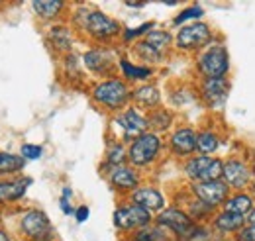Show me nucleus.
Segmentation results:
<instances>
[{"instance_id": "obj_35", "label": "nucleus", "mask_w": 255, "mask_h": 241, "mask_svg": "<svg viewBox=\"0 0 255 241\" xmlns=\"http://www.w3.org/2000/svg\"><path fill=\"white\" fill-rule=\"evenodd\" d=\"M238 241H255V226L250 224L248 228H242L238 234Z\"/></svg>"}, {"instance_id": "obj_27", "label": "nucleus", "mask_w": 255, "mask_h": 241, "mask_svg": "<svg viewBox=\"0 0 255 241\" xmlns=\"http://www.w3.org/2000/svg\"><path fill=\"white\" fill-rule=\"evenodd\" d=\"M120 67L124 71V77L129 79V81H145V79L151 77V69L149 67H135L128 59L120 61Z\"/></svg>"}, {"instance_id": "obj_9", "label": "nucleus", "mask_w": 255, "mask_h": 241, "mask_svg": "<svg viewBox=\"0 0 255 241\" xmlns=\"http://www.w3.org/2000/svg\"><path fill=\"white\" fill-rule=\"evenodd\" d=\"M212 39V31L206 24H189L185 28H181L177 33V47L192 51V49H200L204 47L208 41Z\"/></svg>"}, {"instance_id": "obj_29", "label": "nucleus", "mask_w": 255, "mask_h": 241, "mask_svg": "<svg viewBox=\"0 0 255 241\" xmlns=\"http://www.w3.org/2000/svg\"><path fill=\"white\" fill-rule=\"evenodd\" d=\"M126 159H128V153L122 143H114V145L108 149V155H106V161H108V165H112V167H120Z\"/></svg>"}, {"instance_id": "obj_30", "label": "nucleus", "mask_w": 255, "mask_h": 241, "mask_svg": "<svg viewBox=\"0 0 255 241\" xmlns=\"http://www.w3.org/2000/svg\"><path fill=\"white\" fill-rule=\"evenodd\" d=\"M204 12H202V8L200 6H191V8H187V10H183L177 18H175V24L179 26V24H183V22H187V20H194V18H200Z\"/></svg>"}, {"instance_id": "obj_21", "label": "nucleus", "mask_w": 255, "mask_h": 241, "mask_svg": "<svg viewBox=\"0 0 255 241\" xmlns=\"http://www.w3.org/2000/svg\"><path fill=\"white\" fill-rule=\"evenodd\" d=\"M248 218L244 216H238V214H232V212L224 210L222 214H218L214 218V228L220 230V232H236V230H242L244 224H246Z\"/></svg>"}, {"instance_id": "obj_1", "label": "nucleus", "mask_w": 255, "mask_h": 241, "mask_svg": "<svg viewBox=\"0 0 255 241\" xmlns=\"http://www.w3.org/2000/svg\"><path fill=\"white\" fill-rule=\"evenodd\" d=\"M131 92L128 89V85L120 79H110V81H104L100 85H96L95 91H93V98H95L98 104L106 106L108 110H118L129 100Z\"/></svg>"}, {"instance_id": "obj_33", "label": "nucleus", "mask_w": 255, "mask_h": 241, "mask_svg": "<svg viewBox=\"0 0 255 241\" xmlns=\"http://www.w3.org/2000/svg\"><path fill=\"white\" fill-rule=\"evenodd\" d=\"M41 153H43V149H41L39 145H32V143L22 145V149H20V155H22L24 159H39Z\"/></svg>"}, {"instance_id": "obj_13", "label": "nucleus", "mask_w": 255, "mask_h": 241, "mask_svg": "<svg viewBox=\"0 0 255 241\" xmlns=\"http://www.w3.org/2000/svg\"><path fill=\"white\" fill-rule=\"evenodd\" d=\"M200 92H202V98L210 106H218L226 100V96L230 92V83L226 77L224 79H204Z\"/></svg>"}, {"instance_id": "obj_10", "label": "nucleus", "mask_w": 255, "mask_h": 241, "mask_svg": "<svg viewBox=\"0 0 255 241\" xmlns=\"http://www.w3.org/2000/svg\"><path fill=\"white\" fill-rule=\"evenodd\" d=\"M151 222V212H147L145 208L137 206V204H129L124 208H118L114 212V224L120 230H141Z\"/></svg>"}, {"instance_id": "obj_2", "label": "nucleus", "mask_w": 255, "mask_h": 241, "mask_svg": "<svg viewBox=\"0 0 255 241\" xmlns=\"http://www.w3.org/2000/svg\"><path fill=\"white\" fill-rule=\"evenodd\" d=\"M187 177L194 182H208V181H220L224 173V163L216 157L208 155H198L187 161L185 165Z\"/></svg>"}, {"instance_id": "obj_38", "label": "nucleus", "mask_w": 255, "mask_h": 241, "mask_svg": "<svg viewBox=\"0 0 255 241\" xmlns=\"http://www.w3.org/2000/svg\"><path fill=\"white\" fill-rule=\"evenodd\" d=\"M61 210H63L65 214H71V212H73V208H71V204L67 202V198H61Z\"/></svg>"}, {"instance_id": "obj_41", "label": "nucleus", "mask_w": 255, "mask_h": 241, "mask_svg": "<svg viewBox=\"0 0 255 241\" xmlns=\"http://www.w3.org/2000/svg\"><path fill=\"white\" fill-rule=\"evenodd\" d=\"M71 196V188H63V198H69Z\"/></svg>"}, {"instance_id": "obj_18", "label": "nucleus", "mask_w": 255, "mask_h": 241, "mask_svg": "<svg viewBox=\"0 0 255 241\" xmlns=\"http://www.w3.org/2000/svg\"><path fill=\"white\" fill-rule=\"evenodd\" d=\"M85 65L98 75H106L112 67V59H110V53L104 51V49H93L89 53H85Z\"/></svg>"}, {"instance_id": "obj_19", "label": "nucleus", "mask_w": 255, "mask_h": 241, "mask_svg": "<svg viewBox=\"0 0 255 241\" xmlns=\"http://www.w3.org/2000/svg\"><path fill=\"white\" fill-rule=\"evenodd\" d=\"M224 208H226V212L248 218L254 212V198L250 194H234L224 202Z\"/></svg>"}, {"instance_id": "obj_34", "label": "nucleus", "mask_w": 255, "mask_h": 241, "mask_svg": "<svg viewBox=\"0 0 255 241\" xmlns=\"http://www.w3.org/2000/svg\"><path fill=\"white\" fill-rule=\"evenodd\" d=\"M135 241H157L159 240V232L157 230H145V228H141L137 234H135Z\"/></svg>"}, {"instance_id": "obj_3", "label": "nucleus", "mask_w": 255, "mask_h": 241, "mask_svg": "<svg viewBox=\"0 0 255 241\" xmlns=\"http://www.w3.org/2000/svg\"><path fill=\"white\" fill-rule=\"evenodd\" d=\"M161 139L157 133H143L137 139L131 141L129 149H128V161L135 167H145L149 163H153L159 155Z\"/></svg>"}, {"instance_id": "obj_22", "label": "nucleus", "mask_w": 255, "mask_h": 241, "mask_svg": "<svg viewBox=\"0 0 255 241\" xmlns=\"http://www.w3.org/2000/svg\"><path fill=\"white\" fill-rule=\"evenodd\" d=\"M24 165H26V159L22 155L0 153V177L2 175H14V173L22 171Z\"/></svg>"}, {"instance_id": "obj_7", "label": "nucleus", "mask_w": 255, "mask_h": 241, "mask_svg": "<svg viewBox=\"0 0 255 241\" xmlns=\"http://www.w3.org/2000/svg\"><path fill=\"white\" fill-rule=\"evenodd\" d=\"M20 228L24 232L26 238H30L32 241H51V224L49 218L39 210H30L24 214Z\"/></svg>"}, {"instance_id": "obj_17", "label": "nucleus", "mask_w": 255, "mask_h": 241, "mask_svg": "<svg viewBox=\"0 0 255 241\" xmlns=\"http://www.w3.org/2000/svg\"><path fill=\"white\" fill-rule=\"evenodd\" d=\"M28 184H30V181H22V179L0 182V206L20 200V198L26 194Z\"/></svg>"}, {"instance_id": "obj_20", "label": "nucleus", "mask_w": 255, "mask_h": 241, "mask_svg": "<svg viewBox=\"0 0 255 241\" xmlns=\"http://www.w3.org/2000/svg\"><path fill=\"white\" fill-rule=\"evenodd\" d=\"M131 98L135 100V104H139L143 108H155L161 100L159 91L155 87H151V85H143V87L135 89L131 92Z\"/></svg>"}, {"instance_id": "obj_5", "label": "nucleus", "mask_w": 255, "mask_h": 241, "mask_svg": "<svg viewBox=\"0 0 255 241\" xmlns=\"http://www.w3.org/2000/svg\"><path fill=\"white\" fill-rule=\"evenodd\" d=\"M230 69V55L224 45H212L198 57V71L204 79H224Z\"/></svg>"}, {"instance_id": "obj_42", "label": "nucleus", "mask_w": 255, "mask_h": 241, "mask_svg": "<svg viewBox=\"0 0 255 241\" xmlns=\"http://www.w3.org/2000/svg\"><path fill=\"white\" fill-rule=\"evenodd\" d=\"M252 190H254V196H255V182H254V186H252Z\"/></svg>"}, {"instance_id": "obj_28", "label": "nucleus", "mask_w": 255, "mask_h": 241, "mask_svg": "<svg viewBox=\"0 0 255 241\" xmlns=\"http://www.w3.org/2000/svg\"><path fill=\"white\" fill-rule=\"evenodd\" d=\"M171 121H173V116L167 112V110H153L151 114H149V118H147V123H149V127H153V129H167L169 125H171Z\"/></svg>"}, {"instance_id": "obj_32", "label": "nucleus", "mask_w": 255, "mask_h": 241, "mask_svg": "<svg viewBox=\"0 0 255 241\" xmlns=\"http://www.w3.org/2000/svg\"><path fill=\"white\" fill-rule=\"evenodd\" d=\"M135 51H137V53H139V55H141V57H143L145 61H161L159 53H155V51H153L151 47H147L143 41H141V43H137Z\"/></svg>"}, {"instance_id": "obj_37", "label": "nucleus", "mask_w": 255, "mask_h": 241, "mask_svg": "<svg viewBox=\"0 0 255 241\" xmlns=\"http://www.w3.org/2000/svg\"><path fill=\"white\" fill-rule=\"evenodd\" d=\"M75 218H77V222H79V224L87 222V218H89V208H87V206H81L79 210L75 212Z\"/></svg>"}, {"instance_id": "obj_23", "label": "nucleus", "mask_w": 255, "mask_h": 241, "mask_svg": "<svg viewBox=\"0 0 255 241\" xmlns=\"http://www.w3.org/2000/svg\"><path fill=\"white\" fill-rule=\"evenodd\" d=\"M49 41L57 51H69L71 49V31L65 26H53L49 30Z\"/></svg>"}, {"instance_id": "obj_6", "label": "nucleus", "mask_w": 255, "mask_h": 241, "mask_svg": "<svg viewBox=\"0 0 255 241\" xmlns=\"http://www.w3.org/2000/svg\"><path fill=\"white\" fill-rule=\"evenodd\" d=\"M157 224L171 230L173 234H177L183 240H191V236L196 232V224L192 222V218L187 212L179 210V208H167L159 214Z\"/></svg>"}, {"instance_id": "obj_25", "label": "nucleus", "mask_w": 255, "mask_h": 241, "mask_svg": "<svg viewBox=\"0 0 255 241\" xmlns=\"http://www.w3.org/2000/svg\"><path fill=\"white\" fill-rule=\"evenodd\" d=\"M143 43H145L147 47H151L155 53L163 55V51H165V49L169 47V43H171V35H169L167 31H149L147 37L143 39Z\"/></svg>"}, {"instance_id": "obj_12", "label": "nucleus", "mask_w": 255, "mask_h": 241, "mask_svg": "<svg viewBox=\"0 0 255 241\" xmlns=\"http://www.w3.org/2000/svg\"><path fill=\"white\" fill-rule=\"evenodd\" d=\"M114 123H118L120 127H122V131H124V137L129 139V137H139V135H143L145 133V129H147V118H143L137 110H133V108H129L126 110L120 118H116Z\"/></svg>"}, {"instance_id": "obj_43", "label": "nucleus", "mask_w": 255, "mask_h": 241, "mask_svg": "<svg viewBox=\"0 0 255 241\" xmlns=\"http://www.w3.org/2000/svg\"><path fill=\"white\" fill-rule=\"evenodd\" d=\"M129 241H135V240H129Z\"/></svg>"}, {"instance_id": "obj_24", "label": "nucleus", "mask_w": 255, "mask_h": 241, "mask_svg": "<svg viewBox=\"0 0 255 241\" xmlns=\"http://www.w3.org/2000/svg\"><path fill=\"white\" fill-rule=\"evenodd\" d=\"M32 6L39 18L49 20V18H55V16L63 10L65 4L63 2H59V0H41V2H33Z\"/></svg>"}, {"instance_id": "obj_14", "label": "nucleus", "mask_w": 255, "mask_h": 241, "mask_svg": "<svg viewBox=\"0 0 255 241\" xmlns=\"http://www.w3.org/2000/svg\"><path fill=\"white\" fill-rule=\"evenodd\" d=\"M196 131L191 127H181L171 135V151L179 157H187L196 151Z\"/></svg>"}, {"instance_id": "obj_36", "label": "nucleus", "mask_w": 255, "mask_h": 241, "mask_svg": "<svg viewBox=\"0 0 255 241\" xmlns=\"http://www.w3.org/2000/svg\"><path fill=\"white\" fill-rule=\"evenodd\" d=\"M151 28H153V24H143V26H139V28H135V30H126L124 31V39H133L135 35L147 33V30H151Z\"/></svg>"}, {"instance_id": "obj_26", "label": "nucleus", "mask_w": 255, "mask_h": 241, "mask_svg": "<svg viewBox=\"0 0 255 241\" xmlns=\"http://www.w3.org/2000/svg\"><path fill=\"white\" fill-rule=\"evenodd\" d=\"M218 145H220V139H218V135L214 131L206 129V131H200L196 135V149L200 151V153H204V155L214 153V151L218 149Z\"/></svg>"}, {"instance_id": "obj_4", "label": "nucleus", "mask_w": 255, "mask_h": 241, "mask_svg": "<svg viewBox=\"0 0 255 241\" xmlns=\"http://www.w3.org/2000/svg\"><path fill=\"white\" fill-rule=\"evenodd\" d=\"M81 26L96 41H106V39H112L114 35L120 33V24L116 20H112L110 16L98 12V10L85 12Z\"/></svg>"}, {"instance_id": "obj_11", "label": "nucleus", "mask_w": 255, "mask_h": 241, "mask_svg": "<svg viewBox=\"0 0 255 241\" xmlns=\"http://www.w3.org/2000/svg\"><path fill=\"white\" fill-rule=\"evenodd\" d=\"M222 181L230 186V188H246L250 181H252V171L250 167L240 161V159H232L224 165V173H222Z\"/></svg>"}, {"instance_id": "obj_31", "label": "nucleus", "mask_w": 255, "mask_h": 241, "mask_svg": "<svg viewBox=\"0 0 255 241\" xmlns=\"http://www.w3.org/2000/svg\"><path fill=\"white\" fill-rule=\"evenodd\" d=\"M212 212V208L208 206V204H204V202H200V200H194L191 204V216L192 220H198L200 216H204V214H210Z\"/></svg>"}, {"instance_id": "obj_39", "label": "nucleus", "mask_w": 255, "mask_h": 241, "mask_svg": "<svg viewBox=\"0 0 255 241\" xmlns=\"http://www.w3.org/2000/svg\"><path fill=\"white\" fill-rule=\"evenodd\" d=\"M0 241H10V236L4 230H0Z\"/></svg>"}, {"instance_id": "obj_15", "label": "nucleus", "mask_w": 255, "mask_h": 241, "mask_svg": "<svg viewBox=\"0 0 255 241\" xmlns=\"http://www.w3.org/2000/svg\"><path fill=\"white\" fill-rule=\"evenodd\" d=\"M131 200H133V204L145 208L147 212L161 210V208L165 206V198H163V194H161L159 190L151 188V186L135 188V190L131 192Z\"/></svg>"}, {"instance_id": "obj_40", "label": "nucleus", "mask_w": 255, "mask_h": 241, "mask_svg": "<svg viewBox=\"0 0 255 241\" xmlns=\"http://www.w3.org/2000/svg\"><path fill=\"white\" fill-rule=\"evenodd\" d=\"M248 222H250V224H254V226H255V210L252 212L250 216H248Z\"/></svg>"}, {"instance_id": "obj_16", "label": "nucleus", "mask_w": 255, "mask_h": 241, "mask_svg": "<svg viewBox=\"0 0 255 241\" xmlns=\"http://www.w3.org/2000/svg\"><path fill=\"white\" fill-rule=\"evenodd\" d=\"M108 181L116 190H135L139 177L131 167L120 165V167H112V171L108 173Z\"/></svg>"}, {"instance_id": "obj_8", "label": "nucleus", "mask_w": 255, "mask_h": 241, "mask_svg": "<svg viewBox=\"0 0 255 241\" xmlns=\"http://www.w3.org/2000/svg\"><path fill=\"white\" fill-rule=\"evenodd\" d=\"M192 194L196 200L208 204L210 208H216L228 200V190L230 186L220 179V181H208V182H194L191 186Z\"/></svg>"}]
</instances>
